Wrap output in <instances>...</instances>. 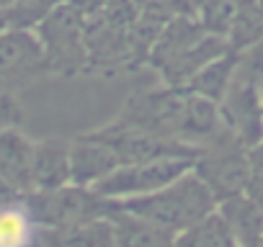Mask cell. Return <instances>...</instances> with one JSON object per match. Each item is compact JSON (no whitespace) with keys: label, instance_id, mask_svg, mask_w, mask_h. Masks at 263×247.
<instances>
[{"label":"cell","instance_id":"277c9868","mask_svg":"<svg viewBox=\"0 0 263 247\" xmlns=\"http://www.w3.org/2000/svg\"><path fill=\"white\" fill-rule=\"evenodd\" d=\"M186 98H189V93H181L173 85L168 90L135 95L129 100V106L124 108L119 123L129 127V129H137V132L155 134V137L176 139L181 132Z\"/></svg>","mask_w":263,"mask_h":247},{"label":"cell","instance_id":"4fadbf2b","mask_svg":"<svg viewBox=\"0 0 263 247\" xmlns=\"http://www.w3.org/2000/svg\"><path fill=\"white\" fill-rule=\"evenodd\" d=\"M214 127H217V111H214L212 100L189 93L178 137L181 139H204L214 132Z\"/></svg>","mask_w":263,"mask_h":247},{"label":"cell","instance_id":"7a4b0ae2","mask_svg":"<svg viewBox=\"0 0 263 247\" xmlns=\"http://www.w3.org/2000/svg\"><path fill=\"white\" fill-rule=\"evenodd\" d=\"M24 206L36 227H72L93 219H111L119 203L98 196L93 188L62 186L57 191H34L24 196Z\"/></svg>","mask_w":263,"mask_h":247},{"label":"cell","instance_id":"6da1fadb","mask_svg":"<svg viewBox=\"0 0 263 247\" xmlns=\"http://www.w3.org/2000/svg\"><path fill=\"white\" fill-rule=\"evenodd\" d=\"M119 209L145 221H153L168 232H183L212 214L214 196L196 173L194 175L186 173L155 193L121 198Z\"/></svg>","mask_w":263,"mask_h":247},{"label":"cell","instance_id":"9a60e30c","mask_svg":"<svg viewBox=\"0 0 263 247\" xmlns=\"http://www.w3.org/2000/svg\"><path fill=\"white\" fill-rule=\"evenodd\" d=\"M227 72L230 67L224 65H204L191 80H189V93L194 95H201V98H209V100H217L222 95V88L227 83Z\"/></svg>","mask_w":263,"mask_h":247},{"label":"cell","instance_id":"8fae6325","mask_svg":"<svg viewBox=\"0 0 263 247\" xmlns=\"http://www.w3.org/2000/svg\"><path fill=\"white\" fill-rule=\"evenodd\" d=\"M36 232V221L24 201L0 211V247H42Z\"/></svg>","mask_w":263,"mask_h":247},{"label":"cell","instance_id":"7c38bea8","mask_svg":"<svg viewBox=\"0 0 263 247\" xmlns=\"http://www.w3.org/2000/svg\"><path fill=\"white\" fill-rule=\"evenodd\" d=\"M196 175L206 183V188L217 198V196H224V193L230 196L242 186L245 168L235 160H227V157H209V160H201L196 165Z\"/></svg>","mask_w":263,"mask_h":247},{"label":"cell","instance_id":"30bf717a","mask_svg":"<svg viewBox=\"0 0 263 247\" xmlns=\"http://www.w3.org/2000/svg\"><path fill=\"white\" fill-rule=\"evenodd\" d=\"M173 247H237L230 227L219 214H209L201 221L176 234Z\"/></svg>","mask_w":263,"mask_h":247},{"label":"cell","instance_id":"ac0fdd59","mask_svg":"<svg viewBox=\"0 0 263 247\" xmlns=\"http://www.w3.org/2000/svg\"><path fill=\"white\" fill-rule=\"evenodd\" d=\"M6 21H8L6 16H0V29H3V26H6Z\"/></svg>","mask_w":263,"mask_h":247},{"label":"cell","instance_id":"5bb4252c","mask_svg":"<svg viewBox=\"0 0 263 247\" xmlns=\"http://www.w3.org/2000/svg\"><path fill=\"white\" fill-rule=\"evenodd\" d=\"M219 216H222L224 224L230 227L235 242H253V239L258 237V232H260V221H263L260 211H258L253 203L240 201V198H230V201H224Z\"/></svg>","mask_w":263,"mask_h":247},{"label":"cell","instance_id":"3957f363","mask_svg":"<svg viewBox=\"0 0 263 247\" xmlns=\"http://www.w3.org/2000/svg\"><path fill=\"white\" fill-rule=\"evenodd\" d=\"M189 170H191V157H163V160H150V162H137V165H119L114 173L98 180L93 191L111 201L147 196L171 186Z\"/></svg>","mask_w":263,"mask_h":247},{"label":"cell","instance_id":"2e32d148","mask_svg":"<svg viewBox=\"0 0 263 247\" xmlns=\"http://www.w3.org/2000/svg\"><path fill=\"white\" fill-rule=\"evenodd\" d=\"M24 196H26V193H21V191H18V188H13L8 180L0 178V211L8 209V206L21 203V201H24Z\"/></svg>","mask_w":263,"mask_h":247},{"label":"cell","instance_id":"9c48e42d","mask_svg":"<svg viewBox=\"0 0 263 247\" xmlns=\"http://www.w3.org/2000/svg\"><path fill=\"white\" fill-rule=\"evenodd\" d=\"M31 186L34 191H57L62 186H70V147L67 145L62 142L36 145Z\"/></svg>","mask_w":263,"mask_h":247},{"label":"cell","instance_id":"e0dca14e","mask_svg":"<svg viewBox=\"0 0 263 247\" xmlns=\"http://www.w3.org/2000/svg\"><path fill=\"white\" fill-rule=\"evenodd\" d=\"M13 108H16V106H13L8 98H0V132L8 129V123L13 121V116H16Z\"/></svg>","mask_w":263,"mask_h":247},{"label":"cell","instance_id":"5b68a950","mask_svg":"<svg viewBox=\"0 0 263 247\" xmlns=\"http://www.w3.org/2000/svg\"><path fill=\"white\" fill-rule=\"evenodd\" d=\"M116 168H119L116 152L98 139L85 137L70 147V183L72 186L93 188Z\"/></svg>","mask_w":263,"mask_h":247},{"label":"cell","instance_id":"52a82bcc","mask_svg":"<svg viewBox=\"0 0 263 247\" xmlns=\"http://www.w3.org/2000/svg\"><path fill=\"white\" fill-rule=\"evenodd\" d=\"M42 247H116L111 219H93L72 227H39Z\"/></svg>","mask_w":263,"mask_h":247},{"label":"cell","instance_id":"8992f818","mask_svg":"<svg viewBox=\"0 0 263 247\" xmlns=\"http://www.w3.org/2000/svg\"><path fill=\"white\" fill-rule=\"evenodd\" d=\"M34 150L18 129H3L0 132V178L8 180L21 193H31V168H34Z\"/></svg>","mask_w":263,"mask_h":247},{"label":"cell","instance_id":"ba28073f","mask_svg":"<svg viewBox=\"0 0 263 247\" xmlns=\"http://www.w3.org/2000/svg\"><path fill=\"white\" fill-rule=\"evenodd\" d=\"M44 57L42 42L21 29L0 34V83L31 72Z\"/></svg>","mask_w":263,"mask_h":247}]
</instances>
